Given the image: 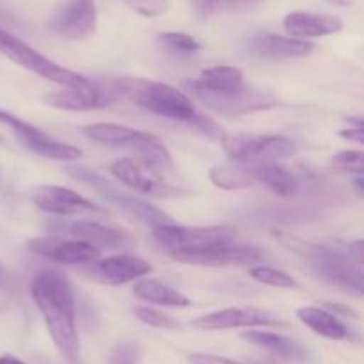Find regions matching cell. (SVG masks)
I'll use <instances>...</instances> for the list:
<instances>
[{"instance_id": "obj_9", "label": "cell", "mask_w": 364, "mask_h": 364, "mask_svg": "<svg viewBox=\"0 0 364 364\" xmlns=\"http://www.w3.org/2000/svg\"><path fill=\"white\" fill-rule=\"evenodd\" d=\"M98 11L95 0H68L46 21V28L59 38L82 41L95 34Z\"/></svg>"}, {"instance_id": "obj_38", "label": "cell", "mask_w": 364, "mask_h": 364, "mask_svg": "<svg viewBox=\"0 0 364 364\" xmlns=\"http://www.w3.org/2000/svg\"><path fill=\"white\" fill-rule=\"evenodd\" d=\"M347 247V255L350 256L352 259H354L355 263H359V265H363V259H364V245H363V240H355V242H350V244L345 245Z\"/></svg>"}, {"instance_id": "obj_30", "label": "cell", "mask_w": 364, "mask_h": 364, "mask_svg": "<svg viewBox=\"0 0 364 364\" xmlns=\"http://www.w3.org/2000/svg\"><path fill=\"white\" fill-rule=\"evenodd\" d=\"M252 279H256L258 283L267 284V287L274 288H295L297 283L291 276H288L283 270H277L274 267H255V269L249 270Z\"/></svg>"}, {"instance_id": "obj_3", "label": "cell", "mask_w": 364, "mask_h": 364, "mask_svg": "<svg viewBox=\"0 0 364 364\" xmlns=\"http://www.w3.org/2000/svg\"><path fill=\"white\" fill-rule=\"evenodd\" d=\"M110 89L116 96H127L130 102L139 105L148 112L156 116L167 117V119L188 121L194 117L196 110L194 102L188 95L169 84L149 78L135 77H117L112 78Z\"/></svg>"}, {"instance_id": "obj_36", "label": "cell", "mask_w": 364, "mask_h": 364, "mask_svg": "<svg viewBox=\"0 0 364 364\" xmlns=\"http://www.w3.org/2000/svg\"><path fill=\"white\" fill-rule=\"evenodd\" d=\"M57 240H59V238H32V240L28 242V249H31L32 252H36V255L45 256V258L50 259Z\"/></svg>"}, {"instance_id": "obj_35", "label": "cell", "mask_w": 364, "mask_h": 364, "mask_svg": "<svg viewBox=\"0 0 364 364\" xmlns=\"http://www.w3.org/2000/svg\"><path fill=\"white\" fill-rule=\"evenodd\" d=\"M139 363V345L121 343L110 355L109 364H137Z\"/></svg>"}, {"instance_id": "obj_22", "label": "cell", "mask_w": 364, "mask_h": 364, "mask_svg": "<svg viewBox=\"0 0 364 364\" xmlns=\"http://www.w3.org/2000/svg\"><path fill=\"white\" fill-rule=\"evenodd\" d=\"M198 87L213 92H237L244 87V73L235 66H210L201 71L198 80H192Z\"/></svg>"}, {"instance_id": "obj_37", "label": "cell", "mask_w": 364, "mask_h": 364, "mask_svg": "<svg viewBox=\"0 0 364 364\" xmlns=\"http://www.w3.org/2000/svg\"><path fill=\"white\" fill-rule=\"evenodd\" d=\"M188 363L191 364H242L231 359L220 358V355L213 354H191L188 355Z\"/></svg>"}, {"instance_id": "obj_26", "label": "cell", "mask_w": 364, "mask_h": 364, "mask_svg": "<svg viewBox=\"0 0 364 364\" xmlns=\"http://www.w3.org/2000/svg\"><path fill=\"white\" fill-rule=\"evenodd\" d=\"M210 181L217 188L223 191H242L255 185L251 167L240 166V164H226V166H215L210 169Z\"/></svg>"}, {"instance_id": "obj_13", "label": "cell", "mask_w": 364, "mask_h": 364, "mask_svg": "<svg viewBox=\"0 0 364 364\" xmlns=\"http://www.w3.org/2000/svg\"><path fill=\"white\" fill-rule=\"evenodd\" d=\"M284 322L258 308H226L208 313L192 320V327L201 331H230L255 329V327H283Z\"/></svg>"}, {"instance_id": "obj_14", "label": "cell", "mask_w": 364, "mask_h": 364, "mask_svg": "<svg viewBox=\"0 0 364 364\" xmlns=\"http://www.w3.org/2000/svg\"><path fill=\"white\" fill-rule=\"evenodd\" d=\"M32 201L39 210L55 215H77V213H103V210L87 198L71 188L59 185H41L32 192Z\"/></svg>"}, {"instance_id": "obj_7", "label": "cell", "mask_w": 364, "mask_h": 364, "mask_svg": "<svg viewBox=\"0 0 364 364\" xmlns=\"http://www.w3.org/2000/svg\"><path fill=\"white\" fill-rule=\"evenodd\" d=\"M183 87L192 96L199 100L203 105L210 110L224 114V116H242V114H252L258 110L272 109L277 103L276 96L269 91L256 87H242L237 92H213L198 87L192 80H185Z\"/></svg>"}, {"instance_id": "obj_28", "label": "cell", "mask_w": 364, "mask_h": 364, "mask_svg": "<svg viewBox=\"0 0 364 364\" xmlns=\"http://www.w3.org/2000/svg\"><path fill=\"white\" fill-rule=\"evenodd\" d=\"M265 0H191L192 9L201 18H210L217 13H245L263 6Z\"/></svg>"}, {"instance_id": "obj_4", "label": "cell", "mask_w": 364, "mask_h": 364, "mask_svg": "<svg viewBox=\"0 0 364 364\" xmlns=\"http://www.w3.org/2000/svg\"><path fill=\"white\" fill-rule=\"evenodd\" d=\"M220 144L228 159L247 167L277 164L295 153L294 142L283 135L224 134Z\"/></svg>"}, {"instance_id": "obj_27", "label": "cell", "mask_w": 364, "mask_h": 364, "mask_svg": "<svg viewBox=\"0 0 364 364\" xmlns=\"http://www.w3.org/2000/svg\"><path fill=\"white\" fill-rule=\"evenodd\" d=\"M98 258V249L82 240H57L50 256V259L63 265H84V263L96 262Z\"/></svg>"}, {"instance_id": "obj_1", "label": "cell", "mask_w": 364, "mask_h": 364, "mask_svg": "<svg viewBox=\"0 0 364 364\" xmlns=\"http://www.w3.org/2000/svg\"><path fill=\"white\" fill-rule=\"evenodd\" d=\"M31 294L57 350L66 361L75 363L80 355V341L70 281L59 270H43L32 281Z\"/></svg>"}, {"instance_id": "obj_23", "label": "cell", "mask_w": 364, "mask_h": 364, "mask_svg": "<svg viewBox=\"0 0 364 364\" xmlns=\"http://www.w3.org/2000/svg\"><path fill=\"white\" fill-rule=\"evenodd\" d=\"M255 181L267 185L279 198H294L299 192V181L294 174L277 164L251 167Z\"/></svg>"}, {"instance_id": "obj_41", "label": "cell", "mask_w": 364, "mask_h": 364, "mask_svg": "<svg viewBox=\"0 0 364 364\" xmlns=\"http://www.w3.org/2000/svg\"><path fill=\"white\" fill-rule=\"evenodd\" d=\"M0 364H27V363H23V361H20V359L18 358H14V355H2V358H0Z\"/></svg>"}, {"instance_id": "obj_24", "label": "cell", "mask_w": 364, "mask_h": 364, "mask_svg": "<svg viewBox=\"0 0 364 364\" xmlns=\"http://www.w3.org/2000/svg\"><path fill=\"white\" fill-rule=\"evenodd\" d=\"M134 294L146 302L166 308H187L191 306V299L181 291L160 283V281H139L134 284Z\"/></svg>"}, {"instance_id": "obj_12", "label": "cell", "mask_w": 364, "mask_h": 364, "mask_svg": "<svg viewBox=\"0 0 364 364\" xmlns=\"http://www.w3.org/2000/svg\"><path fill=\"white\" fill-rule=\"evenodd\" d=\"M110 173L116 180H119L124 187L137 194L149 196V198H183L188 192L183 188L173 187L169 183H164L160 178L155 176V173L148 174L146 167L139 164L134 159H119L110 164Z\"/></svg>"}, {"instance_id": "obj_20", "label": "cell", "mask_w": 364, "mask_h": 364, "mask_svg": "<svg viewBox=\"0 0 364 364\" xmlns=\"http://www.w3.org/2000/svg\"><path fill=\"white\" fill-rule=\"evenodd\" d=\"M242 340L259 348H265V350L272 352V354L279 355L283 359H288V361H306L308 359V350L299 341L269 333V331L249 329L242 333Z\"/></svg>"}, {"instance_id": "obj_32", "label": "cell", "mask_w": 364, "mask_h": 364, "mask_svg": "<svg viewBox=\"0 0 364 364\" xmlns=\"http://www.w3.org/2000/svg\"><path fill=\"white\" fill-rule=\"evenodd\" d=\"M134 315L137 316V320H141L142 323L149 327H156V329H176L178 322L174 318H171L169 315L162 311H156L151 308H135Z\"/></svg>"}, {"instance_id": "obj_43", "label": "cell", "mask_w": 364, "mask_h": 364, "mask_svg": "<svg viewBox=\"0 0 364 364\" xmlns=\"http://www.w3.org/2000/svg\"><path fill=\"white\" fill-rule=\"evenodd\" d=\"M354 183H355V187H358V192H359V194H363V192H364V187H363V178H361V176L355 178Z\"/></svg>"}, {"instance_id": "obj_16", "label": "cell", "mask_w": 364, "mask_h": 364, "mask_svg": "<svg viewBox=\"0 0 364 364\" xmlns=\"http://www.w3.org/2000/svg\"><path fill=\"white\" fill-rule=\"evenodd\" d=\"M245 48L251 55L259 59H291V57H306L313 52L315 45L290 36L258 32L251 36L245 43Z\"/></svg>"}, {"instance_id": "obj_31", "label": "cell", "mask_w": 364, "mask_h": 364, "mask_svg": "<svg viewBox=\"0 0 364 364\" xmlns=\"http://www.w3.org/2000/svg\"><path fill=\"white\" fill-rule=\"evenodd\" d=\"M333 167L345 171V173H354L363 176L364 173V153L361 149H345V151L336 153L331 160Z\"/></svg>"}, {"instance_id": "obj_39", "label": "cell", "mask_w": 364, "mask_h": 364, "mask_svg": "<svg viewBox=\"0 0 364 364\" xmlns=\"http://www.w3.org/2000/svg\"><path fill=\"white\" fill-rule=\"evenodd\" d=\"M340 135L343 139H347V141L359 142V144H363V142H364V128L348 127V128H345V130H341Z\"/></svg>"}, {"instance_id": "obj_8", "label": "cell", "mask_w": 364, "mask_h": 364, "mask_svg": "<svg viewBox=\"0 0 364 364\" xmlns=\"http://www.w3.org/2000/svg\"><path fill=\"white\" fill-rule=\"evenodd\" d=\"M153 237L164 249L171 252L178 249H208L231 244V240L237 237V230L233 226L187 228L171 223L155 228Z\"/></svg>"}, {"instance_id": "obj_17", "label": "cell", "mask_w": 364, "mask_h": 364, "mask_svg": "<svg viewBox=\"0 0 364 364\" xmlns=\"http://www.w3.org/2000/svg\"><path fill=\"white\" fill-rule=\"evenodd\" d=\"M284 31L295 39H311L333 36L343 28V20L333 14L309 13V11H294L283 20Z\"/></svg>"}, {"instance_id": "obj_21", "label": "cell", "mask_w": 364, "mask_h": 364, "mask_svg": "<svg viewBox=\"0 0 364 364\" xmlns=\"http://www.w3.org/2000/svg\"><path fill=\"white\" fill-rule=\"evenodd\" d=\"M297 318L323 338H329V340H345V338H348L347 327L336 318V315L327 311L326 308L306 306V308L297 309Z\"/></svg>"}, {"instance_id": "obj_10", "label": "cell", "mask_w": 364, "mask_h": 364, "mask_svg": "<svg viewBox=\"0 0 364 364\" xmlns=\"http://www.w3.org/2000/svg\"><path fill=\"white\" fill-rule=\"evenodd\" d=\"M0 123L9 127L25 148L31 149L36 155L43 156V159L57 160V162H73L82 156V151L78 148L52 139L45 132L39 130L38 127L20 119L7 110H0Z\"/></svg>"}, {"instance_id": "obj_25", "label": "cell", "mask_w": 364, "mask_h": 364, "mask_svg": "<svg viewBox=\"0 0 364 364\" xmlns=\"http://www.w3.org/2000/svg\"><path fill=\"white\" fill-rule=\"evenodd\" d=\"M141 130L116 123H95L84 128L85 137L91 139L96 144L103 146H124V148H130L141 137Z\"/></svg>"}, {"instance_id": "obj_33", "label": "cell", "mask_w": 364, "mask_h": 364, "mask_svg": "<svg viewBox=\"0 0 364 364\" xmlns=\"http://www.w3.org/2000/svg\"><path fill=\"white\" fill-rule=\"evenodd\" d=\"M188 123H191L196 130L201 132L203 135H206L208 139H212V141H220V139L224 137L223 128H220L219 124L212 119V117L205 116V114L196 112L194 117H192Z\"/></svg>"}, {"instance_id": "obj_6", "label": "cell", "mask_w": 364, "mask_h": 364, "mask_svg": "<svg viewBox=\"0 0 364 364\" xmlns=\"http://www.w3.org/2000/svg\"><path fill=\"white\" fill-rule=\"evenodd\" d=\"M71 178L82 181L87 187H91L96 194H100L102 198H105L107 201H110L112 205H116L117 208L124 210L127 213L134 215L135 219H139L141 223H144L149 228H159L162 224H171L174 223L166 212H162L160 208H156L155 205H151L149 201H144L141 198H134L130 194H124V192L117 191L110 181H107L102 174L95 173V171L87 169V167H71L68 169Z\"/></svg>"}, {"instance_id": "obj_19", "label": "cell", "mask_w": 364, "mask_h": 364, "mask_svg": "<svg viewBox=\"0 0 364 364\" xmlns=\"http://www.w3.org/2000/svg\"><path fill=\"white\" fill-rule=\"evenodd\" d=\"M153 267L146 259L135 255H116L103 259L98 265V272L107 283L124 284L137 281L151 272Z\"/></svg>"}, {"instance_id": "obj_2", "label": "cell", "mask_w": 364, "mask_h": 364, "mask_svg": "<svg viewBox=\"0 0 364 364\" xmlns=\"http://www.w3.org/2000/svg\"><path fill=\"white\" fill-rule=\"evenodd\" d=\"M274 235L277 242L294 252L318 279L355 295H363V265L355 263L347 252L334 251L329 245L304 240L284 231H276Z\"/></svg>"}, {"instance_id": "obj_34", "label": "cell", "mask_w": 364, "mask_h": 364, "mask_svg": "<svg viewBox=\"0 0 364 364\" xmlns=\"http://www.w3.org/2000/svg\"><path fill=\"white\" fill-rule=\"evenodd\" d=\"M127 2L142 16H159L169 9V0H127Z\"/></svg>"}, {"instance_id": "obj_18", "label": "cell", "mask_w": 364, "mask_h": 364, "mask_svg": "<svg viewBox=\"0 0 364 364\" xmlns=\"http://www.w3.org/2000/svg\"><path fill=\"white\" fill-rule=\"evenodd\" d=\"M71 237L87 242L100 251L102 249H130L135 245L134 237L123 228L107 226L96 220L82 219L70 226Z\"/></svg>"}, {"instance_id": "obj_42", "label": "cell", "mask_w": 364, "mask_h": 364, "mask_svg": "<svg viewBox=\"0 0 364 364\" xmlns=\"http://www.w3.org/2000/svg\"><path fill=\"white\" fill-rule=\"evenodd\" d=\"M327 2L336 4V6H341V7H347V6H350L352 0H327Z\"/></svg>"}, {"instance_id": "obj_5", "label": "cell", "mask_w": 364, "mask_h": 364, "mask_svg": "<svg viewBox=\"0 0 364 364\" xmlns=\"http://www.w3.org/2000/svg\"><path fill=\"white\" fill-rule=\"evenodd\" d=\"M0 53L16 63L18 66H23L25 70L32 71V73L39 75V77L53 82V84H59L60 87H73V85L87 82L84 75L53 63L41 52L32 48L31 45L21 41L18 36L4 31V28H0Z\"/></svg>"}, {"instance_id": "obj_29", "label": "cell", "mask_w": 364, "mask_h": 364, "mask_svg": "<svg viewBox=\"0 0 364 364\" xmlns=\"http://www.w3.org/2000/svg\"><path fill=\"white\" fill-rule=\"evenodd\" d=\"M159 41L162 43L164 48L169 50L171 53H176V55H192L201 48L198 39L185 34V32H162L159 36Z\"/></svg>"}, {"instance_id": "obj_11", "label": "cell", "mask_w": 364, "mask_h": 364, "mask_svg": "<svg viewBox=\"0 0 364 364\" xmlns=\"http://www.w3.org/2000/svg\"><path fill=\"white\" fill-rule=\"evenodd\" d=\"M171 258L180 263L198 267L255 265L265 259V251L252 245H217L208 249H178L169 252Z\"/></svg>"}, {"instance_id": "obj_15", "label": "cell", "mask_w": 364, "mask_h": 364, "mask_svg": "<svg viewBox=\"0 0 364 364\" xmlns=\"http://www.w3.org/2000/svg\"><path fill=\"white\" fill-rule=\"evenodd\" d=\"M116 98L117 96L114 95L110 85L107 89L103 85L92 84L87 78V82H84V84L73 85V87H63L48 95V103L55 109L82 112V110L103 109V107L110 105Z\"/></svg>"}, {"instance_id": "obj_40", "label": "cell", "mask_w": 364, "mask_h": 364, "mask_svg": "<svg viewBox=\"0 0 364 364\" xmlns=\"http://www.w3.org/2000/svg\"><path fill=\"white\" fill-rule=\"evenodd\" d=\"M322 308H326V309H333V311H338V313H340V315L352 316V318H358V315H355V313H354V309L348 308V306H343V304H333V302H331V304H323Z\"/></svg>"}]
</instances>
